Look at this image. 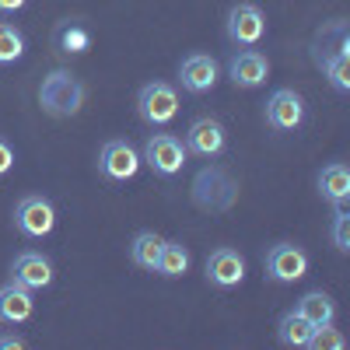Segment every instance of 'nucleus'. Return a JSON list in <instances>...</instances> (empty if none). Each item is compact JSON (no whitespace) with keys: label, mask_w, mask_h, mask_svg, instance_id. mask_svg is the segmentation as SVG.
Listing matches in <instances>:
<instances>
[{"label":"nucleus","mask_w":350,"mask_h":350,"mask_svg":"<svg viewBox=\"0 0 350 350\" xmlns=\"http://www.w3.org/2000/svg\"><path fill=\"white\" fill-rule=\"evenodd\" d=\"M21 347H25L21 336H14V333H0V350H21Z\"/></svg>","instance_id":"nucleus-27"},{"label":"nucleus","mask_w":350,"mask_h":350,"mask_svg":"<svg viewBox=\"0 0 350 350\" xmlns=\"http://www.w3.org/2000/svg\"><path fill=\"white\" fill-rule=\"evenodd\" d=\"M39 105L49 116H56V120H70V116H77L81 105H84V84L70 70H53V74L42 77Z\"/></svg>","instance_id":"nucleus-1"},{"label":"nucleus","mask_w":350,"mask_h":350,"mask_svg":"<svg viewBox=\"0 0 350 350\" xmlns=\"http://www.w3.org/2000/svg\"><path fill=\"white\" fill-rule=\"evenodd\" d=\"M28 4V0H0V14H14Z\"/></svg>","instance_id":"nucleus-28"},{"label":"nucleus","mask_w":350,"mask_h":350,"mask_svg":"<svg viewBox=\"0 0 350 350\" xmlns=\"http://www.w3.org/2000/svg\"><path fill=\"white\" fill-rule=\"evenodd\" d=\"M228 77H231V84H235V88H245V92H252V88L267 84V77H270V60H267L259 49H242V53L231 56Z\"/></svg>","instance_id":"nucleus-12"},{"label":"nucleus","mask_w":350,"mask_h":350,"mask_svg":"<svg viewBox=\"0 0 350 350\" xmlns=\"http://www.w3.org/2000/svg\"><path fill=\"white\" fill-rule=\"evenodd\" d=\"M295 312L305 315L312 326H326V323L336 319V305H333L329 295H323V291H308V295H301L295 301Z\"/></svg>","instance_id":"nucleus-20"},{"label":"nucleus","mask_w":350,"mask_h":350,"mask_svg":"<svg viewBox=\"0 0 350 350\" xmlns=\"http://www.w3.org/2000/svg\"><path fill=\"white\" fill-rule=\"evenodd\" d=\"M14 228L21 231L25 239H46L49 231L56 228V207L39 193L21 196L18 207H14Z\"/></svg>","instance_id":"nucleus-7"},{"label":"nucleus","mask_w":350,"mask_h":350,"mask_svg":"<svg viewBox=\"0 0 350 350\" xmlns=\"http://www.w3.org/2000/svg\"><path fill=\"white\" fill-rule=\"evenodd\" d=\"M343 347H347V336L340 329H333V323H326V326L312 329V340L305 350H343Z\"/></svg>","instance_id":"nucleus-24"},{"label":"nucleus","mask_w":350,"mask_h":350,"mask_svg":"<svg viewBox=\"0 0 350 350\" xmlns=\"http://www.w3.org/2000/svg\"><path fill=\"white\" fill-rule=\"evenodd\" d=\"M140 151L133 148L130 140H105L98 151V175L109 183H130L133 175L140 172Z\"/></svg>","instance_id":"nucleus-4"},{"label":"nucleus","mask_w":350,"mask_h":350,"mask_svg":"<svg viewBox=\"0 0 350 350\" xmlns=\"http://www.w3.org/2000/svg\"><path fill=\"white\" fill-rule=\"evenodd\" d=\"M224 36L231 46H242V49H252L262 42L267 36V18L256 4H235L228 11V21H224Z\"/></svg>","instance_id":"nucleus-8"},{"label":"nucleus","mask_w":350,"mask_h":350,"mask_svg":"<svg viewBox=\"0 0 350 350\" xmlns=\"http://www.w3.org/2000/svg\"><path fill=\"white\" fill-rule=\"evenodd\" d=\"M217 60L207 53H189L186 60L179 64V84H183V92L189 95H207L217 88Z\"/></svg>","instance_id":"nucleus-11"},{"label":"nucleus","mask_w":350,"mask_h":350,"mask_svg":"<svg viewBox=\"0 0 350 350\" xmlns=\"http://www.w3.org/2000/svg\"><path fill=\"white\" fill-rule=\"evenodd\" d=\"M262 267H267V277L273 284H295L308 273V252L295 242H277L267 249Z\"/></svg>","instance_id":"nucleus-6"},{"label":"nucleus","mask_w":350,"mask_h":350,"mask_svg":"<svg viewBox=\"0 0 350 350\" xmlns=\"http://www.w3.org/2000/svg\"><path fill=\"white\" fill-rule=\"evenodd\" d=\"M36 312V291L8 280L0 287V326H25Z\"/></svg>","instance_id":"nucleus-13"},{"label":"nucleus","mask_w":350,"mask_h":350,"mask_svg":"<svg viewBox=\"0 0 350 350\" xmlns=\"http://www.w3.org/2000/svg\"><path fill=\"white\" fill-rule=\"evenodd\" d=\"M312 329H315V326L308 323V319L291 308V312L280 315V323H277V340H280L284 347H291V350H305L308 340H312Z\"/></svg>","instance_id":"nucleus-17"},{"label":"nucleus","mask_w":350,"mask_h":350,"mask_svg":"<svg viewBox=\"0 0 350 350\" xmlns=\"http://www.w3.org/2000/svg\"><path fill=\"white\" fill-rule=\"evenodd\" d=\"M92 49V32L81 25V21H64L56 28V53L64 56H81Z\"/></svg>","instance_id":"nucleus-22"},{"label":"nucleus","mask_w":350,"mask_h":350,"mask_svg":"<svg viewBox=\"0 0 350 350\" xmlns=\"http://www.w3.org/2000/svg\"><path fill=\"white\" fill-rule=\"evenodd\" d=\"M333 245H336V252H350V214H347V207H336V217H333Z\"/></svg>","instance_id":"nucleus-25"},{"label":"nucleus","mask_w":350,"mask_h":350,"mask_svg":"<svg viewBox=\"0 0 350 350\" xmlns=\"http://www.w3.org/2000/svg\"><path fill=\"white\" fill-rule=\"evenodd\" d=\"M186 158H189V151H186V144L175 133H151L148 144H144V154H140V161L148 165L158 179H172V175H179Z\"/></svg>","instance_id":"nucleus-3"},{"label":"nucleus","mask_w":350,"mask_h":350,"mask_svg":"<svg viewBox=\"0 0 350 350\" xmlns=\"http://www.w3.org/2000/svg\"><path fill=\"white\" fill-rule=\"evenodd\" d=\"M235 193H239V186L221 168H203L193 179V200L203 211H228L235 203Z\"/></svg>","instance_id":"nucleus-5"},{"label":"nucleus","mask_w":350,"mask_h":350,"mask_svg":"<svg viewBox=\"0 0 350 350\" xmlns=\"http://www.w3.org/2000/svg\"><path fill=\"white\" fill-rule=\"evenodd\" d=\"M14 168V148H11V140L8 137H0V179Z\"/></svg>","instance_id":"nucleus-26"},{"label":"nucleus","mask_w":350,"mask_h":350,"mask_svg":"<svg viewBox=\"0 0 350 350\" xmlns=\"http://www.w3.org/2000/svg\"><path fill=\"white\" fill-rule=\"evenodd\" d=\"M189 262H193V256H189V249L183 242H165L154 273H161L165 280H179V277L189 273Z\"/></svg>","instance_id":"nucleus-21"},{"label":"nucleus","mask_w":350,"mask_h":350,"mask_svg":"<svg viewBox=\"0 0 350 350\" xmlns=\"http://www.w3.org/2000/svg\"><path fill=\"white\" fill-rule=\"evenodd\" d=\"M161 245H165L161 235H154V231H140V235H133V242H130V262L140 267V270H148V273H154L158 259H161Z\"/></svg>","instance_id":"nucleus-18"},{"label":"nucleus","mask_w":350,"mask_h":350,"mask_svg":"<svg viewBox=\"0 0 350 350\" xmlns=\"http://www.w3.org/2000/svg\"><path fill=\"white\" fill-rule=\"evenodd\" d=\"M137 116L151 130H165L179 116V92L168 81H148L137 92Z\"/></svg>","instance_id":"nucleus-2"},{"label":"nucleus","mask_w":350,"mask_h":350,"mask_svg":"<svg viewBox=\"0 0 350 350\" xmlns=\"http://www.w3.org/2000/svg\"><path fill=\"white\" fill-rule=\"evenodd\" d=\"M207 280H211L214 287H221V291L239 287V284L245 280V259H242L235 249H228V245L214 249V252L207 256Z\"/></svg>","instance_id":"nucleus-14"},{"label":"nucleus","mask_w":350,"mask_h":350,"mask_svg":"<svg viewBox=\"0 0 350 350\" xmlns=\"http://www.w3.org/2000/svg\"><path fill=\"white\" fill-rule=\"evenodd\" d=\"M183 144H186V151H189V154H196V158H203V161H214V158H221L224 148H228L224 123L214 120V116H200V120L189 123Z\"/></svg>","instance_id":"nucleus-9"},{"label":"nucleus","mask_w":350,"mask_h":350,"mask_svg":"<svg viewBox=\"0 0 350 350\" xmlns=\"http://www.w3.org/2000/svg\"><path fill=\"white\" fill-rule=\"evenodd\" d=\"M319 193H323V200H329L333 207H347V200H350V168L333 161L326 165L323 172H319Z\"/></svg>","instance_id":"nucleus-16"},{"label":"nucleus","mask_w":350,"mask_h":350,"mask_svg":"<svg viewBox=\"0 0 350 350\" xmlns=\"http://www.w3.org/2000/svg\"><path fill=\"white\" fill-rule=\"evenodd\" d=\"M53 277H56V273H53V262H49L42 252H36V249H28V252L14 256V262H11V280H18V284L28 287V291L49 287Z\"/></svg>","instance_id":"nucleus-15"},{"label":"nucleus","mask_w":350,"mask_h":350,"mask_svg":"<svg viewBox=\"0 0 350 350\" xmlns=\"http://www.w3.org/2000/svg\"><path fill=\"white\" fill-rule=\"evenodd\" d=\"M305 98L295 92V88H277V92L267 98V126L280 130V133H291L305 123Z\"/></svg>","instance_id":"nucleus-10"},{"label":"nucleus","mask_w":350,"mask_h":350,"mask_svg":"<svg viewBox=\"0 0 350 350\" xmlns=\"http://www.w3.org/2000/svg\"><path fill=\"white\" fill-rule=\"evenodd\" d=\"M25 56V36L11 21H0V67H11Z\"/></svg>","instance_id":"nucleus-23"},{"label":"nucleus","mask_w":350,"mask_h":350,"mask_svg":"<svg viewBox=\"0 0 350 350\" xmlns=\"http://www.w3.org/2000/svg\"><path fill=\"white\" fill-rule=\"evenodd\" d=\"M315 64L340 95L350 92V56H340V53H329V49H315Z\"/></svg>","instance_id":"nucleus-19"}]
</instances>
